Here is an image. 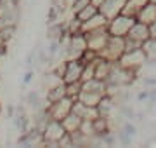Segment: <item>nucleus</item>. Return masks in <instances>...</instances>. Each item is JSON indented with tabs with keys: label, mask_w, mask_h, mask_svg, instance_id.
Here are the masks:
<instances>
[{
	"label": "nucleus",
	"mask_w": 156,
	"mask_h": 148,
	"mask_svg": "<svg viewBox=\"0 0 156 148\" xmlns=\"http://www.w3.org/2000/svg\"><path fill=\"white\" fill-rule=\"evenodd\" d=\"M146 61H147V56H146L144 49L139 47V49H134V51H125L123 56L118 59V65L137 75V72L142 66H146Z\"/></svg>",
	"instance_id": "f257e3e1"
},
{
	"label": "nucleus",
	"mask_w": 156,
	"mask_h": 148,
	"mask_svg": "<svg viewBox=\"0 0 156 148\" xmlns=\"http://www.w3.org/2000/svg\"><path fill=\"white\" fill-rule=\"evenodd\" d=\"M68 134V131L64 129L61 120L56 119H49V122L45 124L44 131H42V136H44L45 145L49 146H59V141Z\"/></svg>",
	"instance_id": "f03ea898"
},
{
	"label": "nucleus",
	"mask_w": 156,
	"mask_h": 148,
	"mask_svg": "<svg viewBox=\"0 0 156 148\" xmlns=\"http://www.w3.org/2000/svg\"><path fill=\"white\" fill-rule=\"evenodd\" d=\"M135 21H137V17L127 16V14L122 12V14H118V16L109 19V23H108V31H109V35H115V37H127Z\"/></svg>",
	"instance_id": "7ed1b4c3"
},
{
	"label": "nucleus",
	"mask_w": 156,
	"mask_h": 148,
	"mask_svg": "<svg viewBox=\"0 0 156 148\" xmlns=\"http://www.w3.org/2000/svg\"><path fill=\"white\" fill-rule=\"evenodd\" d=\"M125 52V37H115V35H109V40H108L106 47L101 51L99 56L108 59V61L116 63L120 57L123 56Z\"/></svg>",
	"instance_id": "20e7f679"
},
{
	"label": "nucleus",
	"mask_w": 156,
	"mask_h": 148,
	"mask_svg": "<svg viewBox=\"0 0 156 148\" xmlns=\"http://www.w3.org/2000/svg\"><path fill=\"white\" fill-rule=\"evenodd\" d=\"M73 103H75V99H71V98H61L59 101H54V103H49L47 105V113H49L50 119H56V120H62L64 117H68V115L73 112Z\"/></svg>",
	"instance_id": "39448f33"
},
{
	"label": "nucleus",
	"mask_w": 156,
	"mask_h": 148,
	"mask_svg": "<svg viewBox=\"0 0 156 148\" xmlns=\"http://www.w3.org/2000/svg\"><path fill=\"white\" fill-rule=\"evenodd\" d=\"M83 35H85V39H87V47H89L90 51L97 52V54H101V51L106 47L108 40H109V31H108V28L95 30V31H87Z\"/></svg>",
	"instance_id": "423d86ee"
},
{
	"label": "nucleus",
	"mask_w": 156,
	"mask_h": 148,
	"mask_svg": "<svg viewBox=\"0 0 156 148\" xmlns=\"http://www.w3.org/2000/svg\"><path fill=\"white\" fill-rule=\"evenodd\" d=\"M85 63L82 59H66V70L62 75L64 84L69 82H82V73H83Z\"/></svg>",
	"instance_id": "0eeeda50"
},
{
	"label": "nucleus",
	"mask_w": 156,
	"mask_h": 148,
	"mask_svg": "<svg viewBox=\"0 0 156 148\" xmlns=\"http://www.w3.org/2000/svg\"><path fill=\"white\" fill-rule=\"evenodd\" d=\"M127 37H128V39H132V40H135V42H139V44H144L146 40L151 37L149 24L142 23V21H135L134 26L130 28V31H128Z\"/></svg>",
	"instance_id": "6e6552de"
},
{
	"label": "nucleus",
	"mask_w": 156,
	"mask_h": 148,
	"mask_svg": "<svg viewBox=\"0 0 156 148\" xmlns=\"http://www.w3.org/2000/svg\"><path fill=\"white\" fill-rule=\"evenodd\" d=\"M108 23H109V19L99 11L97 14H94V16L90 17V19L83 21V24H82V31L87 33V31H95V30H104V28H108Z\"/></svg>",
	"instance_id": "1a4fd4ad"
},
{
	"label": "nucleus",
	"mask_w": 156,
	"mask_h": 148,
	"mask_svg": "<svg viewBox=\"0 0 156 148\" xmlns=\"http://www.w3.org/2000/svg\"><path fill=\"white\" fill-rule=\"evenodd\" d=\"M125 2H127V0H104L102 6L99 7V11L102 12L108 19H111V17L122 14L123 7H125Z\"/></svg>",
	"instance_id": "9d476101"
},
{
	"label": "nucleus",
	"mask_w": 156,
	"mask_h": 148,
	"mask_svg": "<svg viewBox=\"0 0 156 148\" xmlns=\"http://www.w3.org/2000/svg\"><path fill=\"white\" fill-rule=\"evenodd\" d=\"M73 112H75L78 117H82L83 120H94L95 117H99V110H97V106L85 105V103L78 101V99H75V103H73Z\"/></svg>",
	"instance_id": "9b49d317"
},
{
	"label": "nucleus",
	"mask_w": 156,
	"mask_h": 148,
	"mask_svg": "<svg viewBox=\"0 0 156 148\" xmlns=\"http://www.w3.org/2000/svg\"><path fill=\"white\" fill-rule=\"evenodd\" d=\"M137 21H142L146 24H153L156 21V2H147L137 14Z\"/></svg>",
	"instance_id": "f8f14e48"
},
{
	"label": "nucleus",
	"mask_w": 156,
	"mask_h": 148,
	"mask_svg": "<svg viewBox=\"0 0 156 148\" xmlns=\"http://www.w3.org/2000/svg\"><path fill=\"white\" fill-rule=\"evenodd\" d=\"M61 122H62V125H64V129H66L68 132H75V131H80V127L83 124V119L78 117L75 112H71V113L68 115V117H64Z\"/></svg>",
	"instance_id": "ddd939ff"
},
{
	"label": "nucleus",
	"mask_w": 156,
	"mask_h": 148,
	"mask_svg": "<svg viewBox=\"0 0 156 148\" xmlns=\"http://www.w3.org/2000/svg\"><path fill=\"white\" fill-rule=\"evenodd\" d=\"M149 0H127L125 2V7H123V14H127V16H132V17H137L139 11L142 7L147 4Z\"/></svg>",
	"instance_id": "4468645a"
},
{
	"label": "nucleus",
	"mask_w": 156,
	"mask_h": 148,
	"mask_svg": "<svg viewBox=\"0 0 156 148\" xmlns=\"http://www.w3.org/2000/svg\"><path fill=\"white\" fill-rule=\"evenodd\" d=\"M66 96V84L62 82V84H59V86L52 87V89H49V91H45V99H47V105L49 103H54V101H59L61 98Z\"/></svg>",
	"instance_id": "2eb2a0df"
},
{
	"label": "nucleus",
	"mask_w": 156,
	"mask_h": 148,
	"mask_svg": "<svg viewBox=\"0 0 156 148\" xmlns=\"http://www.w3.org/2000/svg\"><path fill=\"white\" fill-rule=\"evenodd\" d=\"M102 96H106V94H97V92L82 91L80 92V96H78V101L85 103V105H90V106H97L99 101L102 99Z\"/></svg>",
	"instance_id": "dca6fc26"
},
{
	"label": "nucleus",
	"mask_w": 156,
	"mask_h": 148,
	"mask_svg": "<svg viewBox=\"0 0 156 148\" xmlns=\"http://www.w3.org/2000/svg\"><path fill=\"white\" fill-rule=\"evenodd\" d=\"M142 49H144L147 59H156V37H149L142 44Z\"/></svg>",
	"instance_id": "f3484780"
},
{
	"label": "nucleus",
	"mask_w": 156,
	"mask_h": 148,
	"mask_svg": "<svg viewBox=\"0 0 156 148\" xmlns=\"http://www.w3.org/2000/svg\"><path fill=\"white\" fill-rule=\"evenodd\" d=\"M82 92V82H69L66 84V96L71 98V99H78Z\"/></svg>",
	"instance_id": "a211bd4d"
},
{
	"label": "nucleus",
	"mask_w": 156,
	"mask_h": 148,
	"mask_svg": "<svg viewBox=\"0 0 156 148\" xmlns=\"http://www.w3.org/2000/svg\"><path fill=\"white\" fill-rule=\"evenodd\" d=\"M97 12H99V9H97L95 6H92V4H89V6L85 7V9H82V11L78 12L76 17L80 19V21H82V23H83V21L90 19V17L94 16V14H97Z\"/></svg>",
	"instance_id": "6ab92c4d"
},
{
	"label": "nucleus",
	"mask_w": 156,
	"mask_h": 148,
	"mask_svg": "<svg viewBox=\"0 0 156 148\" xmlns=\"http://www.w3.org/2000/svg\"><path fill=\"white\" fill-rule=\"evenodd\" d=\"M89 4H90V0H75L69 11H71V14H73V16H76L78 12L82 11V9H85V7L89 6Z\"/></svg>",
	"instance_id": "aec40b11"
},
{
	"label": "nucleus",
	"mask_w": 156,
	"mask_h": 148,
	"mask_svg": "<svg viewBox=\"0 0 156 148\" xmlns=\"http://www.w3.org/2000/svg\"><path fill=\"white\" fill-rule=\"evenodd\" d=\"M73 2H75V0H59V6H61L62 9H71Z\"/></svg>",
	"instance_id": "412c9836"
},
{
	"label": "nucleus",
	"mask_w": 156,
	"mask_h": 148,
	"mask_svg": "<svg viewBox=\"0 0 156 148\" xmlns=\"http://www.w3.org/2000/svg\"><path fill=\"white\" fill-rule=\"evenodd\" d=\"M102 2H104V0H90V4H92V6H95L97 9L102 6Z\"/></svg>",
	"instance_id": "4be33fe9"
},
{
	"label": "nucleus",
	"mask_w": 156,
	"mask_h": 148,
	"mask_svg": "<svg viewBox=\"0 0 156 148\" xmlns=\"http://www.w3.org/2000/svg\"><path fill=\"white\" fill-rule=\"evenodd\" d=\"M149 28H151V37H156V21L153 24H149Z\"/></svg>",
	"instance_id": "5701e85b"
},
{
	"label": "nucleus",
	"mask_w": 156,
	"mask_h": 148,
	"mask_svg": "<svg viewBox=\"0 0 156 148\" xmlns=\"http://www.w3.org/2000/svg\"><path fill=\"white\" fill-rule=\"evenodd\" d=\"M151 2H156V0H151Z\"/></svg>",
	"instance_id": "b1692460"
}]
</instances>
